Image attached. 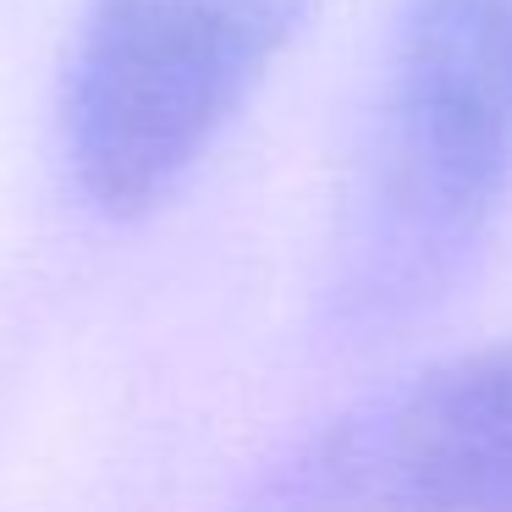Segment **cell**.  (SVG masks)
<instances>
[{
  "label": "cell",
  "instance_id": "obj_3",
  "mask_svg": "<svg viewBox=\"0 0 512 512\" xmlns=\"http://www.w3.org/2000/svg\"><path fill=\"white\" fill-rule=\"evenodd\" d=\"M265 512H512V342L358 397L281 463Z\"/></svg>",
  "mask_w": 512,
  "mask_h": 512
},
{
  "label": "cell",
  "instance_id": "obj_1",
  "mask_svg": "<svg viewBox=\"0 0 512 512\" xmlns=\"http://www.w3.org/2000/svg\"><path fill=\"white\" fill-rule=\"evenodd\" d=\"M507 199L512 0H402L336 226V325L386 336L441 303Z\"/></svg>",
  "mask_w": 512,
  "mask_h": 512
},
{
  "label": "cell",
  "instance_id": "obj_2",
  "mask_svg": "<svg viewBox=\"0 0 512 512\" xmlns=\"http://www.w3.org/2000/svg\"><path fill=\"white\" fill-rule=\"evenodd\" d=\"M320 0H89L67 61V166L138 221L193 177Z\"/></svg>",
  "mask_w": 512,
  "mask_h": 512
}]
</instances>
